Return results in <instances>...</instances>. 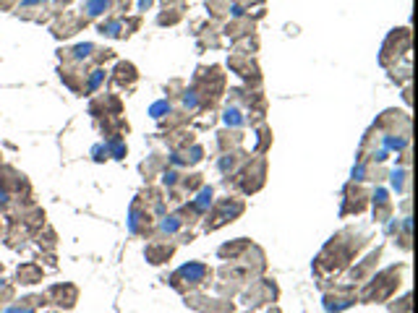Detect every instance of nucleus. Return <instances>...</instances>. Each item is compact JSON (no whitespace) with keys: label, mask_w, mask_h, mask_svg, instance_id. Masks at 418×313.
Segmentation results:
<instances>
[{"label":"nucleus","mask_w":418,"mask_h":313,"mask_svg":"<svg viewBox=\"0 0 418 313\" xmlns=\"http://www.w3.org/2000/svg\"><path fill=\"white\" fill-rule=\"evenodd\" d=\"M348 235L351 230H342L340 235H335L324 248H322V253H319V259L314 261V269L316 274H338L342 272L351 259L366 246V240H368V235H361V233H353V240H348Z\"/></svg>","instance_id":"obj_1"},{"label":"nucleus","mask_w":418,"mask_h":313,"mask_svg":"<svg viewBox=\"0 0 418 313\" xmlns=\"http://www.w3.org/2000/svg\"><path fill=\"white\" fill-rule=\"evenodd\" d=\"M400 272H403V266H390L384 272L374 274L361 290L358 300L361 303H384V300H390L397 292V287H400Z\"/></svg>","instance_id":"obj_2"},{"label":"nucleus","mask_w":418,"mask_h":313,"mask_svg":"<svg viewBox=\"0 0 418 313\" xmlns=\"http://www.w3.org/2000/svg\"><path fill=\"white\" fill-rule=\"evenodd\" d=\"M170 287L178 290V292H196V290H204V287L212 285V269L207 264H199V261H191L181 266L175 274H170Z\"/></svg>","instance_id":"obj_3"},{"label":"nucleus","mask_w":418,"mask_h":313,"mask_svg":"<svg viewBox=\"0 0 418 313\" xmlns=\"http://www.w3.org/2000/svg\"><path fill=\"white\" fill-rule=\"evenodd\" d=\"M243 209H246V204H243L238 196H225V198H220V201L212 207V211L207 214V222H204L207 233H214V230H220L222 224L235 222L243 214Z\"/></svg>","instance_id":"obj_4"},{"label":"nucleus","mask_w":418,"mask_h":313,"mask_svg":"<svg viewBox=\"0 0 418 313\" xmlns=\"http://www.w3.org/2000/svg\"><path fill=\"white\" fill-rule=\"evenodd\" d=\"M280 298V287L274 285V279H251V287L243 292V305L248 311L261 308V305H272Z\"/></svg>","instance_id":"obj_5"},{"label":"nucleus","mask_w":418,"mask_h":313,"mask_svg":"<svg viewBox=\"0 0 418 313\" xmlns=\"http://www.w3.org/2000/svg\"><path fill=\"white\" fill-rule=\"evenodd\" d=\"M264 178H267V159L264 156H256L251 159L246 167L238 172V178L233 181V185L241 191V194H256L261 185H264Z\"/></svg>","instance_id":"obj_6"},{"label":"nucleus","mask_w":418,"mask_h":313,"mask_svg":"<svg viewBox=\"0 0 418 313\" xmlns=\"http://www.w3.org/2000/svg\"><path fill=\"white\" fill-rule=\"evenodd\" d=\"M186 305H191L199 313H235L230 298H209L204 292H186Z\"/></svg>","instance_id":"obj_7"},{"label":"nucleus","mask_w":418,"mask_h":313,"mask_svg":"<svg viewBox=\"0 0 418 313\" xmlns=\"http://www.w3.org/2000/svg\"><path fill=\"white\" fill-rule=\"evenodd\" d=\"M358 300V292L353 285H338L332 292L324 295V311L327 313H342L348 311L353 303Z\"/></svg>","instance_id":"obj_8"},{"label":"nucleus","mask_w":418,"mask_h":313,"mask_svg":"<svg viewBox=\"0 0 418 313\" xmlns=\"http://www.w3.org/2000/svg\"><path fill=\"white\" fill-rule=\"evenodd\" d=\"M366 207H368V194H366V188L355 185V181H353L351 185L345 188V201H342L340 214H342V217H348V214H361Z\"/></svg>","instance_id":"obj_9"},{"label":"nucleus","mask_w":418,"mask_h":313,"mask_svg":"<svg viewBox=\"0 0 418 313\" xmlns=\"http://www.w3.org/2000/svg\"><path fill=\"white\" fill-rule=\"evenodd\" d=\"M230 71H235L241 78H246L248 84H254V86H259L261 84V76H259V68L256 63L251 60V55H241V52H233L230 55Z\"/></svg>","instance_id":"obj_10"},{"label":"nucleus","mask_w":418,"mask_h":313,"mask_svg":"<svg viewBox=\"0 0 418 313\" xmlns=\"http://www.w3.org/2000/svg\"><path fill=\"white\" fill-rule=\"evenodd\" d=\"M173 253H175V243L173 240H165V237H155V240H149L146 243V251H144V256L149 264H165L168 259H173Z\"/></svg>","instance_id":"obj_11"},{"label":"nucleus","mask_w":418,"mask_h":313,"mask_svg":"<svg viewBox=\"0 0 418 313\" xmlns=\"http://www.w3.org/2000/svg\"><path fill=\"white\" fill-rule=\"evenodd\" d=\"M47 303H52V305H58V308H74L78 300V290L74 285H68V282H63V285H55L47 290Z\"/></svg>","instance_id":"obj_12"},{"label":"nucleus","mask_w":418,"mask_h":313,"mask_svg":"<svg viewBox=\"0 0 418 313\" xmlns=\"http://www.w3.org/2000/svg\"><path fill=\"white\" fill-rule=\"evenodd\" d=\"M129 227H131V233H133V235H144V237L152 233L155 222H152V214H149V209H142L139 204H133V207H131Z\"/></svg>","instance_id":"obj_13"},{"label":"nucleus","mask_w":418,"mask_h":313,"mask_svg":"<svg viewBox=\"0 0 418 313\" xmlns=\"http://www.w3.org/2000/svg\"><path fill=\"white\" fill-rule=\"evenodd\" d=\"M42 277H45L42 266L34 264V261H26V264L19 266V272H16V282H19V285H37V282H42Z\"/></svg>","instance_id":"obj_14"},{"label":"nucleus","mask_w":418,"mask_h":313,"mask_svg":"<svg viewBox=\"0 0 418 313\" xmlns=\"http://www.w3.org/2000/svg\"><path fill=\"white\" fill-rule=\"evenodd\" d=\"M379 256H382V248H377L374 253H368V256H366V259L361 261V264H358L355 269H351V274H348V277H351V282H353V285H355V282H361V279H366L368 274H371V272H374V269H377Z\"/></svg>","instance_id":"obj_15"},{"label":"nucleus","mask_w":418,"mask_h":313,"mask_svg":"<svg viewBox=\"0 0 418 313\" xmlns=\"http://www.w3.org/2000/svg\"><path fill=\"white\" fill-rule=\"evenodd\" d=\"M246 162H248V154L241 152V149L225 152V156L220 159V172L222 175H235V170L241 167V165H246Z\"/></svg>","instance_id":"obj_16"},{"label":"nucleus","mask_w":418,"mask_h":313,"mask_svg":"<svg viewBox=\"0 0 418 313\" xmlns=\"http://www.w3.org/2000/svg\"><path fill=\"white\" fill-rule=\"evenodd\" d=\"M251 246V240H246V237H238V240H233V243H225V246H220V259H228V261H235L241 259L243 253H246V248Z\"/></svg>","instance_id":"obj_17"},{"label":"nucleus","mask_w":418,"mask_h":313,"mask_svg":"<svg viewBox=\"0 0 418 313\" xmlns=\"http://www.w3.org/2000/svg\"><path fill=\"white\" fill-rule=\"evenodd\" d=\"M392 214V201L390 196H387V191H382L379 188L377 194H374V217H377L379 222H387Z\"/></svg>","instance_id":"obj_18"},{"label":"nucleus","mask_w":418,"mask_h":313,"mask_svg":"<svg viewBox=\"0 0 418 313\" xmlns=\"http://www.w3.org/2000/svg\"><path fill=\"white\" fill-rule=\"evenodd\" d=\"M136 78H139V73H136V68L131 63H118L116 68V76H113V81L116 84H120V86H133L136 84Z\"/></svg>","instance_id":"obj_19"},{"label":"nucleus","mask_w":418,"mask_h":313,"mask_svg":"<svg viewBox=\"0 0 418 313\" xmlns=\"http://www.w3.org/2000/svg\"><path fill=\"white\" fill-rule=\"evenodd\" d=\"M241 141H243V133H241V130H222V133H217V143H220L222 152L238 149Z\"/></svg>","instance_id":"obj_20"},{"label":"nucleus","mask_w":418,"mask_h":313,"mask_svg":"<svg viewBox=\"0 0 418 313\" xmlns=\"http://www.w3.org/2000/svg\"><path fill=\"white\" fill-rule=\"evenodd\" d=\"M194 204L201 211H207L212 204H214V191H212V185H201V191H199V198H194Z\"/></svg>","instance_id":"obj_21"},{"label":"nucleus","mask_w":418,"mask_h":313,"mask_svg":"<svg viewBox=\"0 0 418 313\" xmlns=\"http://www.w3.org/2000/svg\"><path fill=\"white\" fill-rule=\"evenodd\" d=\"M104 149H107V154H113L116 159H123V156H126V152H129V146H126V141H123V139H107Z\"/></svg>","instance_id":"obj_22"},{"label":"nucleus","mask_w":418,"mask_h":313,"mask_svg":"<svg viewBox=\"0 0 418 313\" xmlns=\"http://www.w3.org/2000/svg\"><path fill=\"white\" fill-rule=\"evenodd\" d=\"M256 136H259V139H256V149H254V152H256V154H264L267 146L272 143V130L267 128V126H261V128L256 130Z\"/></svg>","instance_id":"obj_23"},{"label":"nucleus","mask_w":418,"mask_h":313,"mask_svg":"<svg viewBox=\"0 0 418 313\" xmlns=\"http://www.w3.org/2000/svg\"><path fill=\"white\" fill-rule=\"evenodd\" d=\"M110 5H113V0H91L84 11H87V16H97V13L110 11Z\"/></svg>","instance_id":"obj_24"},{"label":"nucleus","mask_w":418,"mask_h":313,"mask_svg":"<svg viewBox=\"0 0 418 313\" xmlns=\"http://www.w3.org/2000/svg\"><path fill=\"white\" fill-rule=\"evenodd\" d=\"M225 123H228V126H241V123H243V115H241V107H238V104H233V107H228V110H225Z\"/></svg>","instance_id":"obj_25"},{"label":"nucleus","mask_w":418,"mask_h":313,"mask_svg":"<svg viewBox=\"0 0 418 313\" xmlns=\"http://www.w3.org/2000/svg\"><path fill=\"white\" fill-rule=\"evenodd\" d=\"M181 224L183 222L175 217V214H170V217H162V222H160V230H165V233H178L181 230Z\"/></svg>","instance_id":"obj_26"},{"label":"nucleus","mask_w":418,"mask_h":313,"mask_svg":"<svg viewBox=\"0 0 418 313\" xmlns=\"http://www.w3.org/2000/svg\"><path fill=\"white\" fill-rule=\"evenodd\" d=\"M392 185H395V191H400V194H403L405 188H408V170H397V172H392Z\"/></svg>","instance_id":"obj_27"},{"label":"nucleus","mask_w":418,"mask_h":313,"mask_svg":"<svg viewBox=\"0 0 418 313\" xmlns=\"http://www.w3.org/2000/svg\"><path fill=\"white\" fill-rule=\"evenodd\" d=\"M181 185H183V191H188V194H194L196 188H201L204 183H201V175H188L186 181H181Z\"/></svg>","instance_id":"obj_28"},{"label":"nucleus","mask_w":418,"mask_h":313,"mask_svg":"<svg viewBox=\"0 0 418 313\" xmlns=\"http://www.w3.org/2000/svg\"><path fill=\"white\" fill-rule=\"evenodd\" d=\"M162 183H165L168 188H175V185L181 183V172H178V170H168V172L162 175Z\"/></svg>","instance_id":"obj_29"},{"label":"nucleus","mask_w":418,"mask_h":313,"mask_svg":"<svg viewBox=\"0 0 418 313\" xmlns=\"http://www.w3.org/2000/svg\"><path fill=\"white\" fill-rule=\"evenodd\" d=\"M87 76H89V73H87ZM102 81H104V71H100V68H97V71H91L89 86H87V91H94L97 86H100V84H102Z\"/></svg>","instance_id":"obj_30"},{"label":"nucleus","mask_w":418,"mask_h":313,"mask_svg":"<svg viewBox=\"0 0 418 313\" xmlns=\"http://www.w3.org/2000/svg\"><path fill=\"white\" fill-rule=\"evenodd\" d=\"M392 311L395 313H410V295H405L403 300H395V303H392Z\"/></svg>","instance_id":"obj_31"},{"label":"nucleus","mask_w":418,"mask_h":313,"mask_svg":"<svg viewBox=\"0 0 418 313\" xmlns=\"http://www.w3.org/2000/svg\"><path fill=\"white\" fill-rule=\"evenodd\" d=\"M11 298H13V287L6 285V282L0 279V308H3V305H6V303H8Z\"/></svg>","instance_id":"obj_32"},{"label":"nucleus","mask_w":418,"mask_h":313,"mask_svg":"<svg viewBox=\"0 0 418 313\" xmlns=\"http://www.w3.org/2000/svg\"><path fill=\"white\" fill-rule=\"evenodd\" d=\"M162 113H170V104H168V102L152 104V115H155V117H162Z\"/></svg>","instance_id":"obj_33"},{"label":"nucleus","mask_w":418,"mask_h":313,"mask_svg":"<svg viewBox=\"0 0 418 313\" xmlns=\"http://www.w3.org/2000/svg\"><path fill=\"white\" fill-rule=\"evenodd\" d=\"M13 0H0V8H6V5H11Z\"/></svg>","instance_id":"obj_34"},{"label":"nucleus","mask_w":418,"mask_h":313,"mask_svg":"<svg viewBox=\"0 0 418 313\" xmlns=\"http://www.w3.org/2000/svg\"><path fill=\"white\" fill-rule=\"evenodd\" d=\"M267 313H283V311H280V308H272V311H267Z\"/></svg>","instance_id":"obj_35"},{"label":"nucleus","mask_w":418,"mask_h":313,"mask_svg":"<svg viewBox=\"0 0 418 313\" xmlns=\"http://www.w3.org/2000/svg\"><path fill=\"white\" fill-rule=\"evenodd\" d=\"M0 233H3V222H0Z\"/></svg>","instance_id":"obj_36"},{"label":"nucleus","mask_w":418,"mask_h":313,"mask_svg":"<svg viewBox=\"0 0 418 313\" xmlns=\"http://www.w3.org/2000/svg\"><path fill=\"white\" fill-rule=\"evenodd\" d=\"M0 274H3V264H0Z\"/></svg>","instance_id":"obj_37"},{"label":"nucleus","mask_w":418,"mask_h":313,"mask_svg":"<svg viewBox=\"0 0 418 313\" xmlns=\"http://www.w3.org/2000/svg\"><path fill=\"white\" fill-rule=\"evenodd\" d=\"M246 313H248V311H246Z\"/></svg>","instance_id":"obj_38"}]
</instances>
